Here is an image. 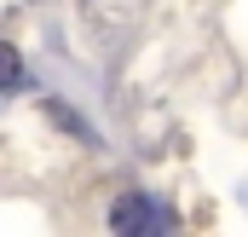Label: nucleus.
<instances>
[{"label": "nucleus", "mask_w": 248, "mask_h": 237, "mask_svg": "<svg viewBox=\"0 0 248 237\" xmlns=\"http://www.w3.org/2000/svg\"><path fill=\"white\" fill-rule=\"evenodd\" d=\"M110 232L116 237H150V232H162V208L144 191H127L122 203L110 208Z\"/></svg>", "instance_id": "f257e3e1"}]
</instances>
